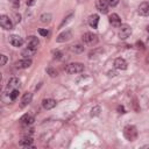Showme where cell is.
I'll return each mask as SVG.
<instances>
[{"label":"cell","mask_w":149,"mask_h":149,"mask_svg":"<svg viewBox=\"0 0 149 149\" xmlns=\"http://www.w3.org/2000/svg\"><path fill=\"white\" fill-rule=\"evenodd\" d=\"M38 33H40L42 36H48V35H49V31H48L47 29H40Z\"/></svg>","instance_id":"obj_31"},{"label":"cell","mask_w":149,"mask_h":149,"mask_svg":"<svg viewBox=\"0 0 149 149\" xmlns=\"http://www.w3.org/2000/svg\"><path fill=\"white\" fill-rule=\"evenodd\" d=\"M72 17H73V13H70L69 15H66V16L63 19V21L61 22V24H59V28H63V27H64V26H65V24H66V23H68V22H69V21H70Z\"/></svg>","instance_id":"obj_23"},{"label":"cell","mask_w":149,"mask_h":149,"mask_svg":"<svg viewBox=\"0 0 149 149\" xmlns=\"http://www.w3.org/2000/svg\"><path fill=\"white\" fill-rule=\"evenodd\" d=\"M136 44H137V48H141V49H143V44H142V42H137Z\"/></svg>","instance_id":"obj_35"},{"label":"cell","mask_w":149,"mask_h":149,"mask_svg":"<svg viewBox=\"0 0 149 149\" xmlns=\"http://www.w3.org/2000/svg\"><path fill=\"white\" fill-rule=\"evenodd\" d=\"M10 3L14 8H17L20 6V0H10Z\"/></svg>","instance_id":"obj_30"},{"label":"cell","mask_w":149,"mask_h":149,"mask_svg":"<svg viewBox=\"0 0 149 149\" xmlns=\"http://www.w3.org/2000/svg\"><path fill=\"white\" fill-rule=\"evenodd\" d=\"M38 44H40V40H38L36 36L31 35V36H29V37L27 38V47L33 48V49H37Z\"/></svg>","instance_id":"obj_10"},{"label":"cell","mask_w":149,"mask_h":149,"mask_svg":"<svg viewBox=\"0 0 149 149\" xmlns=\"http://www.w3.org/2000/svg\"><path fill=\"white\" fill-rule=\"evenodd\" d=\"M83 1H86V0H79V2H83Z\"/></svg>","instance_id":"obj_36"},{"label":"cell","mask_w":149,"mask_h":149,"mask_svg":"<svg viewBox=\"0 0 149 149\" xmlns=\"http://www.w3.org/2000/svg\"><path fill=\"white\" fill-rule=\"evenodd\" d=\"M71 37H72V33H71L70 30H65V31L61 33V34L57 36L56 41L59 42V43H62V42H66V41H69Z\"/></svg>","instance_id":"obj_8"},{"label":"cell","mask_w":149,"mask_h":149,"mask_svg":"<svg viewBox=\"0 0 149 149\" xmlns=\"http://www.w3.org/2000/svg\"><path fill=\"white\" fill-rule=\"evenodd\" d=\"M0 26H1L3 29H6V30H10V29H13V21L10 20L9 16H7V15H1V16H0Z\"/></svg>","instance_id":"obj_5"},{"label":"cell","mask_w":149,"mask_h":149,"mask_svg":"<svg viewBox=\"0 0 149 149\" xmlns=\"http://www.w3.org/2000/svg\"><path fill=\"white\" fill-rule=\"evenodd\" d=\"M119 28H120V29H119V37H120V38L126 40L127 37L130 36V34H132V28H130V26H128V24H121Z\"/></svg>","instance_id":"obj_4"},{"label":"cell","mask_w":149,"mask_h":149,"mask_svg":"<svg viewBox=\"0 0 149 149\" xmlns=\"http://www.w3.org/2000/svg\"><path fill=\"white\" fill-rule=\"evenodd\" d=\"M137 13L142 16H148L149 15V2H147V1L141 2L137 8Z\"/></svg>","instance_id":"obj_7"},{"label":"cell","mask_w":149,"mask_h":149,"mask_svg":"<svg viewBox=\"0 0 149 149\" xmlns=\"http://www.w3.org/2000/svg\"><path fill=\"white\" fill-rule=\"evenodd\" d=\"M31 99H33V93H30V92H26V93L22 95V99H21V106H22V107L27 106L29 102H31Z\"/></svg>","instance_id":"obj_15"},{"label":"cell","mask_w":149,"mask_h":149,"mask_svg":"<svg viewBox=\"0 0 149 149\" xmlns=\"http://www.w3.org/2000/svg\"><path fill=\"white\" fill-rule=\"evenodd\" d=\"M81 40L86 45H95L98 43V36L93 33H90V31L85 33L81 36Z\"/></svg>","instance_id":"obj_3"},{"label":"cell","mask_w":149,"mask_h":149,"mask_svg":"<svg viewBox=\"0 0 149 149\" xmlns=\"http://www.w3.org/2000/svg\"><path fill=\"white\" fill-rule=\"evenodd\" d=\"M95 7L102 14H107L108 13V3L106 2V0H97L95 1Z\"/></svg>","instance_id":"obj_6"},{"label":"cell","mask_w":149,"mask_h":149,"mask_svg":"<svg viewBox=\"0 0 149 149\" xmlns=\"http://www.w3.org/2000/svg\"><path fill=\"white\" fill-rule=\"evenodd\" d=\"M47 72H48V74H49L50 77H56V76H57V71H56L54 68H51V66H49V68L47 69Z\"/></svg>","instance_id":"obj_26"},{"label":"cell","mask_w":149,"mask_h":149,"mask_svg":"<svg viewBox=\"0 0 149 149\" xmlns=\"http://www.w3.org/2000/svg\"><path fill=\"white\" fill-rule=\"evenodd\" d=\"M19 93H20V92H19V90L14 88V90H13V91L9 93V98H10L12 100H15V99L19 97Z\"/></svg>","instance_id":"obj_25"},{"label":"cell","mask_w":149,"mask_h":149,"mask_svg":"<svg viewBox=\"0 0 149 149\" xmlns=\"http://www.w3.org/2000/svg\"><path fill=\"white\" fill-rule=\"evenodd\" d=\"M31 143H33V139L30 137V135L29 136H24L20 142H19V144L20 146H22V147H30L31 146Z\"/></svg>","instance_id":"obj_20"},{"label":"cell","mask_w":149,"mask_h":149,"mask_svg":"<svg viewBox=\"0 0 149 149\" xmlns=\"http://www.w3.org/2000/svg\"><path fill=\"white\" fill-rule=\"evenodd\" d=\"M20 121H21V123H23V125H31V123L34 122V118H33L31 115H29V114H24L23 116H21Z\"/></svg>","instance_id":"obj_19"},{"label":"cell","mask_w":149,"mask_h":149,"mask_svg":"<svg viewBox=\"0 0 149 149\" xmlns=\"http://www.w3.org/2000/svg\"><path fill=\"white\" fill-rule=\"evenodd\" d=\"M70 50L72 51V52H74V54H80V52H83L84 51V45H81V44H73V45H71L70 47Z\"/></svg>","instance_id":"obj_21"},{"label":"cell","mask_w":149,"mask_h":149,"mask_svg":"<svg viewBox=\"0 0 149 149\" xmlns=\"http://www.w3.org/2000/svg\"><path fill=\"white\" fill-rule=\"evenodd\" d=\"M84 64L81 63H78V62H74V63H70L66 65L65 68V71L70 74H76V73H80L84 71Z\"/></svg>","instance_id":"obj_2"},{"label":"cell","mask_w":149,"mask_h":149,"mask_svg":"<svg viewBox=\"0 0 149 149\" xmlns=\"http://www.w3.org/2000/svg\"><path fill=\"white\" fill-rule=\"evenodd\" d=\"M36 50H37V49H33V48L27 47L26 49H23V50H22L21 55L23 56V58H30L31 56H34V55L36 54Z\"/></svg>","instance_id":"obj_16"},{"label":"cell","mask_w":149,"mask_h":149,"mask_svg":"<svg viewBox=\"0 0 149 149\" xmlns=\"http://www.w3.org/2000/svg\"><path fill=\"white\" fill-rule=\"evenodd\" d=\"M7 63V57L6 55H0V65H5Z\"/></svg>","instance_id":"obj_28"},{"label":"cell","mask_w":149,"mask_h":149,"mask_svg":"<svg viewBox=\"0 0 149 149\" xmlns=\"http://www.w3.org/2000/svg\"><path fill=\"white\" fill-rule=\"evenodd\" d=\"M51 19H52V16H51L50 13H44V14H42V15L40 16V21H41L42 23H49V22L51 21Z\"/></svg>","instance_id":"obj_22"},{"label":"cell","mask_w":149,"mask_h":149,"mask_svg":"<svg viewBox=\"0 0 149 149\" xmlns=\"http://www.w3.org/2000/svg\"><path fill=\"white\" fill-rule=\"evenodd\" d=\"M35 2H36V0H27L28 6H33V5H35Z\"/></svg>","instance_id":"obj_33"},{"label":"cell","mask_w":149,"mask_h":149,"mask_svg":"<svg viewBox=\"0 0 149 149\" xmlns=\"http://www.w3.org/2000/svg\"><path fill=\"white\" fill-rule=\"evenodd\" d=\"M9 43H10L13 47L19 48V47H21V45L23 44V40H22V37H20L19 35H12V36H9Z\"/></svg>","instance_id":"obj_9"},{"label":"cell","mask_w":149,"mask_h":149,"mask_svg":"<svg viewBox=\"0 0 149 149\" xmlns=\"http://www.w3.org/2000/svg\"><path fill=\"white\" fill-rule=\"evenodd\" d=\"M14 17H15V19H14L15 22H20V21H21V16H20V14H15Z\"/></svg>","instance_id":"obj_32"},{"label":"cell","mask_w":149,"mask_h":149,"mask_svg":"<svg viewBox=\"0 0 149 149\" xmlns=\"http://www.w3.org/2000/svg\"><path fill=\"white\" fill-rule=\"evenodd\" d=\"M100 111H101L100 106H94V107L91 109V115H92V116H97V115L100 114Z\"/></svg>","instance_id":"obj_24"},{"label":"cell","mask_w":149,"mask_h":149,"mask_svg":"<svg viewBox=\"0 0 149 149\" xmlns=\"http://www.w3.org/2000/svg\"><path fill=\"white\" fill-rule=\"evenodd\" d=\"M147 30H148V33H149V26H148V27H147Z\"/></svg>","instance_id":"obj_37"},{"label":"cell","mask_w":149,"mask_h":149,"mask_svg":"<svg viewBox=\"0 0 149 149\" xmlns=\"http://www.w3.org/2000/svg\"><path fill=\"white\" fill-rule=\"evenodd\" d=\"M106 2L108 3V6L111 7H115L119 3V0H106Z\"/></svg>","instance_id":"obj_27"},{"label":"cell","mask_w":149,"mask_h":149,"mask_svg":"<svg viewBox=\"0 0 149 149\" xmlns=\"http://www.w3.org/2000/svg\"><path fill=\"white\" fill-rule=\"evenodd\" d=\"M98 23H99V15H97V14L90 15V17H88V24L92 28H97L98 27Z\"/></svg>","instance_id":"obj_17"},{"label":"cell","mask_w":149,"mask_h":149,"mask_svg":"<svg viewBox=\"0 0 149 149\" xmlns=\"http://www.w3.org/2000/svg\"><path fill=\"white\" fill-rule=\"evenodd\" d=\"M127 65L128 64H127L126 59H123L121 57H119V58H116L114 61V68L118 69V70H126L127 69Z\"/></svg>","instance_id":"obj_11"},{"label":"cell","mask_w":149,"mask_h":149,"mask_svg":"<svg viewBox=\"0 0 149 149\" xmlns=\"http://www.w3.org/2000/svg\"><path fill=\"white\" fill-rule=\"evenodd\" d=\"M118 111H120V113H125V108H123V106H119V107H118Z\"/></svg>","instance_id":"obj_34"},{"label":"cell","mask_w":149,"mask_h":149,"mask_svg":"<svg viewBox=\"0 0 149 149\" xmlns=\"http://www.w3.org/2000/svg\"><path fill=\"white\" fill-rule=\"evenodd\" d=\"M54 58H56V59H61V58H62V52L58 51V50L54 51Z\"/></svg>","instance_id":"obj_29"},{"label":"cell","mask_w":149,"mask_h":149,"mask_svg":"<svg viewBox=\"0 0 149 149\" xmlns=\"http://www.w3.org/2000/svg\"><path fill=\"white\" fill-rule=\"evenodd\" d=\"M56 105H57L56 100H55V99H51V98L44 99V100L42 101V106H43L44 109H51V108H54Z\"/></svg>","instance_id":"obj_14"},{"label":"cell","mask_w":149,"mask_h":149,"mask_svg":"<svg viewBox=\"0 0 149 149\" xmlns=\"http://www.w3.org/2000/svg\"><path fill=\"white\" fill-rule=\"evenodd\" d=\"M31 63L33 62H31L30 58H23V59L17 61L15 63V65H16V68H20V69H27V68H29L31 65Z\"/></svg>","instance_id":"obj_13"},{"label":"cell","mask_w":149,"mask_h":149,"mask_svg":"<svg viewBox=\"0 0 149 149\" xmlns=\"http://www.w3.org/2000/svg\"><path fill=\"white\" fill-rule=\"evenodd\" d=\"M123 135L128 141H135L137 139V129L135 126L128 125L123 128Z\"/></svg>","instance_id":"obj_1"},{"label":"cell","mask_w":149,"mask_h":149,"mask_svg":"<svg viewBox=\"0 0 149 149\" xmlns=\"http://www.w3.org/2000/svg\"><path fill=\"white\" fill-rule=\"evenodd\" d=\"M8 88L10 87V88H16V87H19L20 86V80H19V78H16V77H13V78H10L9 80H8Z\"/></svg>","instance_id":"obj_18"},{"label":"cell","mask_w":149,"mask_h":149,"mask_svg":"<svg viewBox=\"0 0 149 149\" xmlns=\"http://www.w3.org/2000/svg\"><path fill=\"white\" fill-rule=\"evenodd\" d=\"M109 23H111L113 27L119 28V27L121 26V19H120V16H119L118 14L113 13L112 15H109Z\"/></svg>","instance_id":"obj_12"},{"label":"cell","mask_w":149,"mask_h":149,"mask_svg":"<svg viewBox=\"0 0 149 149\" xmlns=\"http://www.w3.org/2000/svg\"><path fill=\"white\" fill-rule=\"evenodd\" d=\"M148 59H149V58H148Z\"/></svg>","instance_id":"obj_38"}]
</instances>
